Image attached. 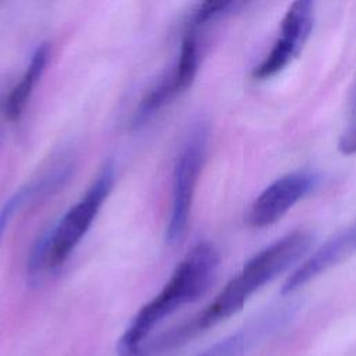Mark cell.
I'll return each instance as SVG.
<instances>
[{
    "instance_id": "obj_2",
    "label": "cell",
    "mask_w": 356,
    "mask_h": 356,
    "mask_svg": "<svg viewBox=\"0 0 356 356\" xmlns=\"http://www.w3.org/2000/svg\"><path fill=\"white\" fill-rule=\"evenodd\" d=\"M312 241L309 232L293 231L256 253L217 298L191 318L197 334L239 312L257 289L298 263L309 252Z\"/></svg>"
},
{
    "instance_id": "obj_13",
    "label": "cell",
    "mask_w": 356,
    "mask_h": 356,
    "mask_svg": "<svg viewBox=\"0 0 356 356\" xmlns=\"http://www.w3.org/2000/svg\"><path fill=\"white\" fill-rule=\"evenodd\" d=\"M338 149L343 154H353L356 153V108L353 111V118L342 132L339 142H338Z\"/></svg>"
},
{
    "instance_id": "obj_11",
    "label": "cell",
    "mask_w": 356,
    "mask_h": 356,
    "mask_svg": "<svg viewBox=\"0 0 356 356\" xmlns=\"http://www.w3.org/2000/svg\"><path fill=\"white\" fill-rule=\"evenodd\" d=\"M281 314H268L266 318L259 320L250 327L242 328L235 334L218 341L197 356H242L245 355L266 332L271 331Z\"/></svg>"
},
{
    "instance_id": "obj_9",
    "label": "cell",
    "mask_w": 356,
    "mask_h": 356,
    "mask_svg": "<svg viewBox=\"0 0 356 356\" xmlns=\"http://www.w3.org/2000/svg\"><path fill=\"white\" fill-rule=\"evenodd\" d=\"M71 171V163H60L47 172H44L42 177L21 186L6 200V203L0 209V243L3 241L7 227L10 225L15 214L35 200L58 192L70 179Z\"/></svg>"
},
{
    "instance_id": "obj_8",
    "label": "cell",
    "mask_w": 356,
    "mask_h": 356,
    "mask_svg": "<svg viewBox=\"0 0 356 356\" xmlns=\"http://www.w3.org/2000/svg\"><path fill=\"white\" fill-rule=\"evenodd\" d=\"M356 252V221L342 229L341 232L331 236L324 242L314 253H312L284 282L281 288L282 295H288L312 280H314L321 273L327 271L332 266L338 264L348 256Z\"/></svg>"
},
{
    "instance_id": "obj_4",
    "label": "cell",
    "mask_w": 356,
    "mask_h": 356,
    "mask_svg": "<svg viewBox=\"0 0 356 356\" xmlns=\"http://www.w3.org/2000/svg\"><path fill=\"white\" fill-rule=\"evenodd\" d=\"M207 139V128L203 124L195 127L177 156L172 174L171 209L165 231L168 243L179 242L186 231L196 182L206 159Z\"/></svg>"
},
{
    "instance_id": "obj_6",
    "label": "cell",
    "mask_w": 356,
    "mask_h": 356,
    "mask_svg": "<svg viewBox=\"0 0 356 356\" xmlns=\"http://www.w3.org/2000/svg\"><path fill=\"white\" fill-rule=\"evenodd\" d=\"M313 22L314 4L309 0L293 1L282 18L280 38L264 60L254 68L253 76L267 79L281 72L300 53L312 33Z\"/></svg>"
},
{
    "instance_id": "obj_3",
    "label": "cell",
    "mask_w": 356,
    "mask_h": 356,
    "mask_svg": "<svg viewBox=\"0 0 356 356\" xmlns=\"http://www.w3.org/2000/svg\"><path fill=\"white\" fill-rule=\"evenodd\" d=\"M115 179L114 163L107 161L85 195L49 228V268H58L70 257L81 239L90 228L100 207L110 195Z\"/></svg>"
},
{
    "instance_id": "obj_5",
    "label": "cell",
    "mask_w": 356,
    "mask_h": 356,
    "mask_svg": "<svg viewBox=\"0 0 356 356\" xmlns=\"http://www.w3.org/2000/svg\"><path fill=\"white\" fill-rule=\"evenodd\" d=\"M197 32V28L188 25V29L181 42L174 72L142 99L134 113V127L139 128L146 124L160 108L167 106L172 99H175L192 85L196 76L200 57Z\"/></svg>"
},
{
    "instance_id": "obj_10",
    "label": "cell",
    "mask_w": 356,
    "mask_h": 356,
    "mask_svg": "<svg viewBox=\"0 0 356 356\" xmlns=\"http://www.w3.org/2000/svg\"><path fill=\"white\" fill-rule=\"evenodd\" d=\"M50 56L49 43H40L33 51L29 64L21 76L19 82L11 89L4 103V114L10 121H15L24 113V108L36 86L38 81L43 75Z\"/></svg>"
},
{
    "instance_id": "obj_1",
    "label": "cell",
    "mask_w": 356,
    "mask_h": 356,
    "mask_svg": "<svg viewBox=\"0 0 356 356\" xmlns=\"http://www.w3.org/2000/svg\"><path fill=\"white\" fill-rule=\"evenodd\" d=\"M220 264L213 243L200 242L175 267L164 288L134 317L118 341L120 356H140V349L153 328L182 305L202 298L211 286Z\"/></svg>"
},
{
    "instance_id": "obj_12",
    "label": "cell",
    "mask_w": 356,
    "mask_h": 356,
    "mask_svg": "<svg viewBox=\"0 0 356 356\" xmlns=\"http://www.w3.org/2000/svg\"><path fill=\"white\" fill-rule=\"evenodd\" d=\"M242 3L239 1H232V0H225V1H204L202 3L192 14L189 24L191 26H195L200 29L203 25L207 22L220 18L225 14H229L235 8L241 7Z\"/></svg>"
},
{
    "instance_id": "obj_7",
    "label": "cell",
    "mask_w": 356,
    "mask_h": 356,
    "mask_svg": "<svg viewBox=\"0 0 356 356\" xmlns=\"http://www.w3.org/2000/svg\"><path fill=\"white\" fill-rule=\"evenodd\" d=\"M318 179L320 177L313 171H295L280 177L254 199L248 213L249 225L254 228L273 225L307 196L317 186Z\"/></svg>"
}]
</instances>
